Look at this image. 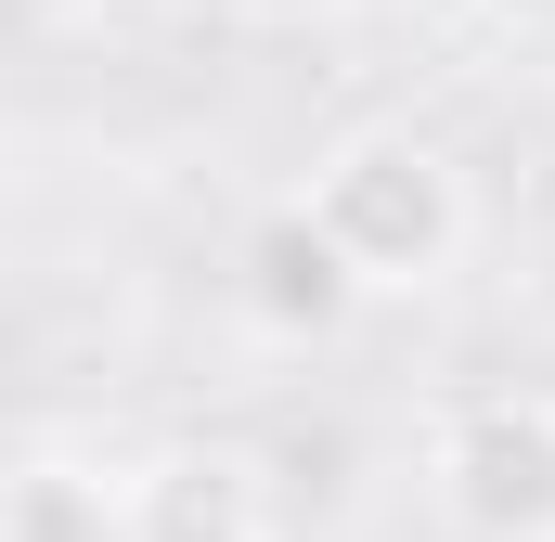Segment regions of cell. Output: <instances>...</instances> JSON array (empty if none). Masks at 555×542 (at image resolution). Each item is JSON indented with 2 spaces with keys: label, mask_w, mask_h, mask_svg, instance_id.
<instances>
[{
  "label": "cell",
  "mask_w": 555,
  "mask_h": 542,
  "mask_svg": "<svg viewBox=\"0 0 555 542\" xmlns=\"http://www.w3.org/2000/svg\"><path fill=\"white\" fill-rule=\"evenodd\" d=\"M297 207H310V233L336 246V271H349L362 297H426V284H452L465 233H478L465 168H452L426 130H401V117L336 130L323 155H310Z\"/></svg>",
  "instance_id": "6da1fadb"
},
{
  "label": "cell",
  "mask_w": 555,
  "mask_h": 542,
  "mask_svg": "<svg viewBox=\"0 0 555 542\" xmlns=\"http://www.w3.org/2000/svg\"><path fill=\"white\" fill-rule=\"evenodd\" d=\"M426 504L452 542H555V401L478 388L426 439Z\"/></svg>",
  "instance_id": "7a4b0ae2"
},
{
  "label": "cell",
  "mask_w": 555,
  "mask_h": 542,
  "mask_svg": "<svg viewBox=\"0 0 555 542\" xmlns=\"http://www.w3.org/2000/svg\"><path fill=\"white\" fill-rule=\"evenodd\" d=\"M130 530L142 542H272V491L246 452H155L130 478Z\"/></svg>",
  "instance_id": "3957f363"
},
{
  "label": "cell",
  "mask_w": 555,
  "mask_h": 542,
  "mask_svg": "<svg viewBox=\"0 0 555 542\" xmlns=\"http://www.w3.org/2000/svg\"><path fill=\"white\" fill-rule=\"evenodd\" d=\"M0 542H142L130 530V465L13 452V465H0Z\"/></svg>",
  "instance_id": "277c9868"
},
{
  "label": "cell",
  "mask_w": 555,
  "mask_h": 542,
  "mask_svg": "<svg viewBox=\"0 0 555 542\" xmlns=\"http://www.w3.org/2000/svg\"><path fill=\"white\" fill-rule=\"evenodd\" d=\"M246 310H259L272 336H336V323L362 310V284L336 271V246L310 233V207H297V194L246 233Z\"/></svg>",
  "instance_id": "5b68a950"
},
{
  "label": "cell",
  "mask_w": 555,
  "mask_h": 542,
  "mask_svg": "<svg viewBox=\"0 0 555 542\" xmlns=\"http://www.w3.org/2000/svg\"><path fill=\"white\" fill-rule=\"evenodd\" d=\"M220 13H233V26H336L349 0H220Z\"/></svg>",
  "instance_id": "8992f818"
},
{
  "label": "cell",
  "mask_w": 555,
  "mask_h": 542,
  "mask_svg": "<svg viewBox=\"0 0 555 542\" xmlns=\"http://www.w3.org/2000/svg\"><path fill=\"white\" fill-rule=\"evenodd\" d=\"M465 13H491V26H543L555 0H465Z\"/></svg>",
  "instance_id": "52a82bcc"
}]
</instances>
